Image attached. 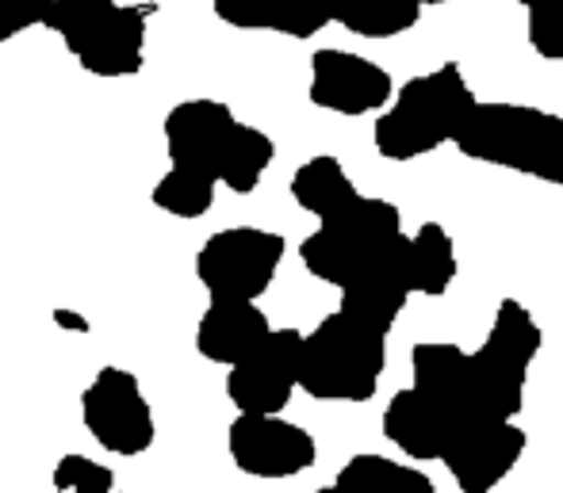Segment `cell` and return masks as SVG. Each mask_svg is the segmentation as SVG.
Here are the masks:
<instances>
[{
    "label": "cell",
    "instance_id": "obj_1",
    "mask_svg": "<svg viewBox=\"0 0 563 493\" xmlns=\"http://www.w3.org/2000/svg\"><path fill=\"white\" fill-rule=\"evenodd\" d=\"M452 146L467 161L563 188V115L514 100H479Z\"/></svg>",
    "mask_w": 563,
    "mask_h": 493
},
{
    "label": "cell",
    "instance_id": "obj_2",
    "mask_svg": "<svg viewBox=\"0 0 563 493\" xmlns=\"http://www.w3.org/2000/svg\"><path fill=\"white\" fill-rule=\"evenodd\" d=\"M475 103L479 97L456 61L410 77L384 108V115H376V131H372L376 154L384 161H418L433 149L452 146Z\"/></svg>",
    "mask_w": 563,
    "mask_h": 493
},
{
    "label": "cell",
    "instance_id": "obj_3",
    "mask_svg": "<svg viewBox=\"0 0 563 493\" xmlns=\"http://www.w3.org/2000/svg\"><path fill=\"white\" fill-rule=\"evenodd\" d=\"M387 371V333L349 317L345 310L327 314L303 333L299 391L314 402H368Z\"/></svg>",
    "mask_w": 563,
    "mask_h": 493
},
{
    "label": "cell",
    "instance_id": "obj_4",
    "mask_svg": "<svg viewBox=\"0 0 563 493\" xmlns=\"http://www.w3.org/2000/svg\"><path fill=\"white\" fill-rule=\"evenodd\" d=\"M146 15L142 4L119 0H51L43 27L66 43L77 66L92 77H134L146 61Z\"/></svg>",
    "mask_w": 563,
    "mask_h": 493
},
{
    "label": "cell",
    "instance_id": "obj_5",
    "mask_svg": "<svg viewBox=\"0 0 563 493\" xmlns=\"http://www.w3.org/2000/svg\"><path fill=\"white\" fill-rule=\"evenodd\" d=\"M541 345L544 333L537 317L529 314V306H521L518 299L498 302L487 340L472 352L487 410L498 421H518V413L526 410L529 368L541 356Z\"/></svg>",
    "mask_w": 563,
    "mask_h": 493
},
{
    "label": "cell",
    "instance_id": "obj_6",
    "mask_svg": "<svg viewBox=\"0 0 563 493\" xmlns=\"http://www.w3.org/2000/svg\"><path fill=\"white\" fill-rule=\"evenodd\" d=\"M399 234H402L399 206L376 195H361L349 211L319 222V229L303 237L299 260H303L307 276L330 283V288H341L372 253L384 249Z\"/></svg>",
    "mask_w": 563,
    "mask_h": 493
},
{
    "label": "cell",
    "instance_id": "obj_7",
    "mask_svg": "<svg viewBox=\"0 0 563 493\" xmlns=\"http://www.w3.org/2000/svg\"><path fill=\"white\" fill-rule=\"evenodd\" d=\"M284 242L276 229L261 226H230L211 234L196 253V280L203 283L211 299L257 302L273 288L276 272L284 265Z\"/></svg>",
    "mask_w": 563,
    "mask_h": 493
},
{
    "label": "cell",
    "instance_id": "obj_8",
    "mask_svg": "<svg viewBox=\"0 0 563 493\" xmlns=\"http://www.w3.org/2000/svg\"><path fill=\"white\" fill-rule=\"evenodd\" d=\"M81 421L104 451L134 459L154 448V410L126 368H100L89 391L81 394Z\"/></svg>",
    "mask_w": 563,
    "mask_h": 493
},
{
    "label": "cell",
    "instance_id": "obj_9",
    "mask_svg": "<svg viewBox=\"0 0 563 493\" xmlns=\"http://www.w3.org/2000/svg\"><path fill=\"white\" fill-rule=\"evenodd\" d=\"M299 363H303V333L273 329L257 352L227 368V397L238 413L280 417L291 394L299 391Z\"/></svg>",
    "mask_w": 563,
    "mask_h": 493
},
{
    "label": "cell",
    "instance_id": "obj_10",
    "mask_svg": "<svg viewBox=\"0 0 563 493\" xmlns=\"http://www.w3.org/2000/svg\"><path fill=\"white\" fill-rule=\"evenodd\" d=\"M227 451L234 467L250 479H296L311 471L319 459V444L303 425L284 417L238 413L227 428Z\"/></svg>",
    "mask_w": 563,
    "mask_h": 493
},
{
    "label": "cell",
    "instance_id": "obj_11",
    "mask_svg": "<svg viewBox=\"0 0 563 493\" xmlns=\"http://www.w3.org/2000/svg\"><path fill=\"white\" fill-rule=\"evenodd\" d=\"M341 306L349 317L391 333L399 314L415 295V260H410V237L399 234L376 249L345 283H341Z\"/></svg>",
    "mask_w": 563,
    "mask_h": 493
},
{
    "label": "cell",
    "instance_id": "obj_12",
    "mask_svg": "<svg viewBox=\"0 0 563 493\" xmlns=\"http://www.w3.org/2000/svg\"><path fill=\"white\" fill-rule=\"evenodd\" d=\"M314 108L330 111V115H372L384 111L395 100V81L384 66L361 54L338 51V46H322L311 54V89H307Z\"/></svg>",
    "mask_w": 563,
    "mask_h": 493
},
{
    "label": "cell",
    "instance_id": "obj_13",
    "mask_svg": "<svg viewBox=\"0 0 563 493\" xmlns=\"http://www.w3.org/2000/svg\"><path fill=\"white\" fill-rule=\"evenodd\" d=\"M238 115L223 100H185L165 115V149L177 169L208 172L223 184V165L238 138Z\"/></svg>",
    "mask_w": 563,
    "mask_h": 493
},
{
    "label": "cell",
    "instance_id": "obj_14",
    "mask_svg": "<svg viewBox=\"0 0 563 493\" xmlns=\"http://www.w3.org/2000/svg\"><path fill=\"white\" fill-rule=\"evenodd\" d=\"M526 448L529 436L518 421H487V425L464 428L441 463L460 493H490L510 479Z\"/></svg>",
    "mask_w": 563,
    "mask_h": 493
},
{
    "label": "cell",
    "instance_id": "obj_15",
    "mask_svg": "<svg viewBox=\"0 0 563 493\" xmlns=\"http://www.w3.org/2000/svg\"><path fill=\"white\" fill-rule=\"evenodd\" d=\"M460 433H464V421L418 386L395 391L384 410V436L418 463H441Z\"/></svg>",
    "mask_w": 563,
    "mask_h": 493
},
{
    "label": "cell",
    "instance_id": "obj_16",
    "mask_svg": "<svg viewBox=\"0 0 563 493\" xmlns=\"http://www.w3.org/2000/svg\"><path fill=\"white\" fill-rule=\"evenodd\" d=\"M268 333H273V325L257 302L211 299V306L203 310L200 325H196V352L211 363L234 368L265 345Z\"/></svg>",
    "mask_w": 563,
    "mask_h": 493
},
{
    "label": "cell",
    "instance_id": "obj_17",
    "mask_svg": "<svg viewBox=\"0 0 563 493\" xmlns=\"http://www.w3.org/2000/svg\"><path fill=\"white\" fill-rule=\"evenodd\" d=\"M216 15L238 31H276L288 38H314L334 23V0H211Z\"/></svg>",
    "mask_w": 563,
    "mask_h": 493
},
{
    "label": "cell",
    "instance_id": "obj_18",
    "mask_svg": "<svg viewBox=\"0 0 563 493\" xmlns=\"http://www.w3.org/2000/svg\"><path fill=\"white\" fill-rule=\"evenodd\" d=\"M291 199H296L307 214L327 222V219H334V214L349 211V206L361 199V188L353 184V177H349L338 157L319 154L291 172Z\"/></svg>",
    "mask_w": 563,
    "mask_h": 493
},
{
    "label": "cell",
    "instance_id": "obj_19",
    "mask_svg": "<svg viewBox=\"0 0 563 493\" xmlns=\"http://www.w3.org/2000/svg\"><path fill=\"white\" fill-rule=\"evenodd\" d=\"M314 493H438V486L418 467L376 456V451H361L341 467L330 486Z\"/></svg>",
    "mask_w": 563,
    "mask_h": 493
},
{
    "label": "cell",
    "instance_id": "obj_20",
    "mask_svg": "<svg viewBox=\"0 0 563 493\" xmlns=\"http://www.w3.org/2000/svg\"><path fill=\"white\" fill-rule=\"evenodd\" d=\"M422 0H334V23L356 38H399L422 20Z\"/></svg>",
    "mask_w": 563,
    "mask_h": 493
},
{
    "label": "cell",
    "instance_id": "obj_21",
    "mask_svg": "<svg viewBox=\"0 0 563 493\" xmlns=\"http://www.w3.org/2000/svg\"><path fill=\"white\" fill-rule=\"evenodd\" d=\"M410 260H415V295L441 299L456 283V245L441 222H422L410 237Z\"/></svg>",
    "mask_w": 563,
    "mask_h": 493
},
{
    "label": "cell",
    "instance_id": "obj_22",
    "mask_svg": "<svg viewBox=\"0 0 563 493\" xmlns=\"http://www.w3.org/2000/svg\"><path fill=\"white\" fill-rule=\"evenodd\" d=\"M216 188H219V180L208 177V172L169 165V172H165L154 188V206L165 214H173V219H185V222L203 219V214L216 206Z\"/></svg>",
    "mask_w": 563,
    "mask_h": 493
},
{
    "label": "cell",
    "instance_id": "obj_23",
    "mask_svg": "<svg viewBox=\"0 0 563 493\" xmlns=\"http://www.w3.org/2000/svg\"><path fill=\"white\" fill-rule=\"evenodd\" d=\"M273 157H276V142L268 138L261 126L242 123L238 126L234 146H230L227 165H223V188H230L234 195L257 192L261 177H265V169L273 165Z\"/></svg>",
    "mask_w": 563,
    "mask_h": 493
},
{
    "label": "cell",
    "instance_id": "obj_24",
    "mask_svg": "<svg viewBox=\"0 0 563 493\" xmlns=\"http://www.w3.org/2000/svg\"><path fill=\"white\" fill-rule=\"evenodd\" d=\"M51 482L54 493H119L115 474L104 463H97L89 456H77V451H69V456H62L54 463Z\"/></svg>",
    "mask_w": 563,
    "mask_h": 493
},
{
    "label": "cell",
    "instance_id": "obj_25",
    "mask_svg": "<svg viewBox=\"0 0 563 493\" xmlns=\"http://www.w3.org/2000/svg\"><path fill=\"white\" fill-rule=\"evenodd\" d=\"M529 46L544 61H563V0L529 4Z\"/></svg>",
    "mask_w": 563,
    "mask_h": 493
},
{
    "label": "cell",
    "instance_id": "obj_26",
    "mask_svg": "<svg viewBox=\"0 0 563 493\" xmlns=\"http://www.w3.org/2000/svg\"><path fill=\"white\" fill-rule=\"evenodd\" d=\"M51 12V0H0V46L38 27Z\"/></svg>",
    "mask_w": 563,
    "mask_h": 493
},
{
    "label": "cell",
    "instance_id": "obj_27",
    "mask_svg": "<svg viewBox=\"0 0 563 493\" xmlns=\"http://www.w3.org/2000/svg\"><path fill=\"white\" fill-rule=\"evenodd\" d=\"M422 4L430 8V4H452V0H422Z\"/></svg>",
    "mask_w": 563,
    "mask_h": 493
},
{
    "label": "cell",
    "instance_id": "obj_28",
    "mask_svg": "<svg viewBox=\"0 0 563 493\" xmlns=\"http://www.w3.org/2000/svg\"><path fill=\"white\" fill-rule=\"evenodd\" d=\"M514 4H521V8H529V4H533V0H514Z\"/></svg>",
    "mask_w": 563,
    "mask_h": 493
}]
</instances>
